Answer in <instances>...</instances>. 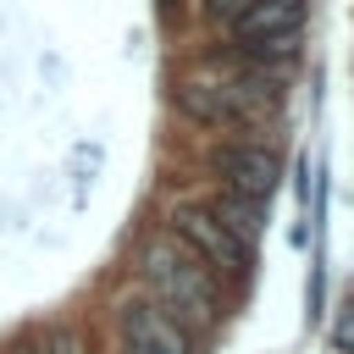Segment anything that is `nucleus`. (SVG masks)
<instances>
[{"mask_svg":"<svg viewBox=\"0 0 354 354\" xmlns=\"http://www.w3.org/2000/svg\"><path fill=\"white\" fill-rule=\"evenodd\" d=\"M216 171H221L227 194H243V199H260V205L271 199V188L282 177V166H277V155L266 144H227L216 155Z\"/></svg>","mask_w":354,"mask_h":354,"instance_id":"nucleus-4","label":"nucleus"},{"mask_svg":"<svg viewBox=\"0 0 354 354\" xmlns=\"http://www.w3.org/2000/svg\"><path fill=\"white\" fill-rule=\"evenodd\" d=\"M299 22H304V0H254L232 22V39H238V50H254L266 39H293Z\"/></svg>","mask_w":354,"mask_h":354,"instance_id":"nucleus-6","label":"nucleus"},{"mask_svg":"<svg viewBox=\"0 0 354 354\" xmlns=\"http://www.w3.org/2000/svg\"><path fill=\"white\" fill-rule=\"evenodd\" d=\"M39 354H72V343H61V337H50V343H44Z\"/></svg>","mask_w":354,"mask_h":354,"instance_id":"nucleus-9","label":"nucleus"},{"mask_svg":"<svg viewBox=\"0 0 354 354\" xmlns=\"http://www.w3.org/2000/svg\"><path fill=\"white\" fill-rule=\"evenodd\" d=\"M138 277L149 288V304L166 310L177 326H210L221 315V293L216 277L199 266V254H188L177 238H155L138 254Z\"/></svg>","mask_w":354,"mask_h":354,"instance_id":"nucleus-1","label":"nucleus"},{"mask_svg":"<svg viewBox=\"0 0 354 354\" xmlns=\"http://www.w3.org/2000/svg\"><path fill=\"white\" fill-rule=\"evenodd\" d=\"M122 337H127V354H194L188 326H177L149 299H127L122 304Z\"/></svg>","mask_w":354,"mask_h":354,"instance_id":"nucleus-3","label":"nucleus"},{"mask_svg":"<svg viewBox=\"0 0 354 354\" xmlns=\"http://www.w3.org/2000/svg\"><path fill=\"white\" fill-rule=\"evenodd\" d=\"M249 6H254V0H205V17H210V22H238Z\"/></svg>","mask_w":354,"mask_h":354,"instance_id":"nucleus-8","label":"nucleus"},{"mask_svg":"<svg viewBox=\"0 0 354 354\" xmlns=\"http://www.w3.org/2000/svg\"><path fill=\"white\" fill-rule=\"evenodd\" d=\"M171 238L188 254H199L205 271H221V277H243L249 271V243H238L205 205H177L171 210Z\"/></svg>","mask_w":354,"mask_h":354,"instance_id":"nucleus-2","label":"nucleus"},{"mask_svg":"<svg viewBox=\"0 0 354 354\" xmlns=\"http://www.w3.org/2000/svg\"><path fill=\"white\" fill-rule=\"evenodd\" d=\"M171 100H177V111H183L188 122H199V127H232V122L249 116V105L238 100V88H232V83H210V77H183V83L171 88Z\"/></svg>","mask_w":354,"mask_h":354,"instance_id":"nucleus-5","label":"nucleus"},{"mask_svg":"<svg viewBox=\"0 0 354 354\" xmlns=\"http://www.w3.org/2000/svg\"><path fill=\"white\" fill-rule=\"evenodd\" d=\"M205 210H210V216H216L238 243H254V238H260V227H266V205H260V199H243V194H221V199H216V205H205Z\"/></svg>","mask_w":354,"mask_h":354,"instance_id":"nucleus-7","label":"nucleus"}]
</instances>
